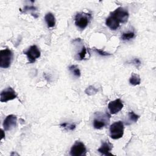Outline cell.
Instances as JSON below:
<instances>
[{
    "label": "cell",
    "mask_w": 156,
    "mask_h": 156,
    "mask_svg": "<svg viewBox=\"0 0 156 156\" xmlns=\"http://www.w3.org/2000/svg\"><path fill=\"white\" fill-rule=\"evenodd\" d=\"M92 18L90 13L80 12L76 14L74 18L75 25L80 29H84L88 26Z\"/></svg>",
    "instance_id": "1"
},
{
    "label": "cell",
    "mask_w": 156,
    "mask_h": 156,
    "mask_svg": "<svg viewBox=\"0 0 156 156\" xmlns=\"http://www.w3.org/2000/svg\"><path fill=\"white\" fill-rule=\"evenodd\" d=\"M124 134V124L118 121L113 122L110 127V136L113 140L121 138Z\"/></svg>",
    "instance_id": "2"
},
{
    "label": "cell",
    "mask_w": 156,
    "mask_h": 156,
    "mask_svg": "<svg viewBox=\"0 0 156 156\" xmlns=\"http://www.w3.org/2000/svg\"><path fill=\"white\" fill-rule=\"evenodd\" d=\"M13 58L12 51L7 48L0 51V67L7 68L10 66Z\"/></svg>",
    "instance_id": "3"
},
{
    "label": "cell",
    "mask_w": 156,
    "mask_h": 156,
    "mask_svg": "<svg viewBox=\"0 0 156 156\" xmlns=\"http://www.w3.org/2000/svg\"><path fill=\"white\" fill-rule=\"evenodd\" d=\"M87 149L85 144L80 141H76L70 149V155L72 156L85 155Z\"/></svg>",
    "instance_id": "4"
},
{
    "label": "cell",
    "mask_w": 156,
    "mask_h": 156,
    "mask_svg": "<svg viewBox=\"0 0 156 156\" xmlns=\"http://www.w3.org/2000/svg\"><path fill=\"white\" fill-rule=\"evenodd\" d=\"M110 15L113 16L120 23H126L129 16L128 11L121 7L115 9L110 13Z\"/></svg>",
    "instance_id": "5"
},
{
    "label": "cell",
    "mask_w": 156,
    "mask_h": 156,
    "mask_svg": "<svg viewBox=\"0 0 156 156\" xmlns=\"http://www.w3.org/2000/svg\"><path fill=\"white\" fill-rule=\"evenodd\" d=\"M24 54L26 55L29 62L30 63H34L37 58L40 57L41 55V52L35 44L30 46V48L26 51H25Z\"/></svg>",
    "instance_id": "6"
},
{
    "label": "cell",
    "mask_w": 156,
    "mask_h": 156,
    "mask_svg": "<svg viewBox=\"0 0 156 156\" xmlns=\"http://www.w3.org/2000/svg\"><path fill=\"white\" fill-rule=\"evenodd\" d=\"M17 97L15 91L10 87L3 90L0 94V101L1 102H7L13 100Z\"/></svg>",
    "instance_id": "7"
},
{
    "label": "cell",
    "mask_w": 156,
    "mask_h": 156,
    "mask_svg": "<svg viewBox=\"0 0 156 156\" xmlns=\"http://www.w3.org/2000/svg\"><path fill=\"white\" fill-rule=\"evenodd\" d=\"M101 117L102 118H100V116L99 115L94 119L93 127L94 129H101L108 124L110 115L106 113L103 116H101Z\"/></svg>",
    "instance_id": "8"
},
{
    "label": "cell",
    "mask_w": 156,
    "mask_h": 156,
    "mask_svg": "<svg viewBox=\"0 0 156 156\" xmlns=\"http://www.w3.org/2000/svg\"><path fill=\"white\" fill-rule=\"evenodd\" d=\"M17 118L14 115H8L4 120L3 128L5 131H9L15 127L16 125Z\"/></svg>",
    "instance_id": "9"
},
{
    "label": "cell",
    "mask_w": 156,
    "mask_h": 156,
    "mask_svg": "<svg viewBox=\"0 0 156 156\" xmlns=\"http://www.w3.org/2000/svg\"><path fill=\"white\" fill-rule=\"evenodd\" d=\"M123 103L120 99H116L111 101L108 104V108L110 114L114 115L118 113L123 108Z\"/></svg>",
    "instance_id": "10"
},
{
    "label": "cell",
    "mask_w": 156,
    "mask_h": 156,
    "mask_svg": "<svg viewBox=\"0 0 156 156\" xmlns=\"http://www.w3.org/2000/svg\"><path fill=\"white\" fill-rule=\"evenodd\" d=\"M113 144L108 141H105L102 143L101 147L98 149V151L100 152L102 155H113V154L110 152L112 150Z\"/></svg>",
    "instance_id": "11"
},
{
    "label": "cell",
    "mask_w": 156,
    "mask_h": 156,
    "mask_svg": "<svg viewBox=\"0 0 156 156\" xmlns=\"http://www.w3.org/2000/svg\"><path fill=\"white\" fill-rule=\"evenodd\" d=\"M105 24L112 30H116L119 27L120 23L112 15L105 20Z\"/></svg>",
    "instance_id": "12"
},
{
    "label": "cell",
    "mask_w": 156,
    "mask_h": 156,
    "mask_svg": "<svg viewBox=\"0 0 156 156\" xmlns=\"http://www.w3.org/2000/svg\"><path fill=\"white\" fill-rule=\"evenodd\" d=\"M44 20L48 28L53 27L55 24V18L53 13L48 12L45 15Z\"/></svg>",
    "instance_id": "13"
},
{
    "label": "cell",
    "mask_w": 156,
    "mask_h": 156,
    "mask_svg": "<svg viewBox=\"0 0 156 156\" xmlns=\"http://www.w3.org/2000/svg\"><path fill=\"white\" fill-rule=\"evenodd\" d=\"M129 83L130 85L136 86L140 85L141 83V79L138 74L135 73H132L131 76L129 79Z\"/></svg>",
    "instance_id": "14"
},
{
    "label": "cell",
    "mask_w": 156,
    "mask_h": 156,
    "mask_svg": "<svg viewBox=\"0 0 156 156\" xmlns=\"http://www.w3.org/2000/svg\"><path fill=\"white\" fill-rule=\"evenodd\" d=\"M68 69L71 72V73L76 77H79L81 75L80 71L77 66L75 65H71L68 67Z\"/></svg>",
    "instance_id": "15"
},
{
    "label": "cell",
    "mask_w": 156,
    "mask_h": 156,
    "mask_svg": "<svg viewBox=\"0 0 156 156\" xmlns=\"http://www.w3.org/2000/svg\"><path fill=\"white\" fill-rule=\"evenodd\" d=\"M134 37H135V32L133 31H130V32L122 33L121 35V39L123 41H128L133 38Z\"/></svg>",
    "instance_id": "16"
},
{
    "label": "cell",
    "mask_w": 156,
    "mask_h": 156,
    "mask_svg": "<svg viewBox=\"0 0 156 156\" xmlns=\"http://www.w3.org/2000/svg\"><path fill=\"white\" fill-rule=\"evenodd\" d=\"M128 116H129V121L130 122H136L139 118H140V116L136 115V113H135L133 112H130L128 114Z\"/></svg>",
    "instance_id": "17"
},
{
    "label": "cell",
    "mask_w": 156,
    "mask_h": 156,
    "mask_svg": "<svg viewBox=\"0 0 156 156\" xmlns=\"http://www.w3.org/2000/svg\"><path fill=\"white\" fill-rule=\"evenodd\" d=\"M60 126L63 128H64L65 129L67 130H74L76 128V125L74 124H69V123H67V122H64V123H62L60 124Z\"/></svg>",
    "instance_id": "18"
},
{
    "label": "cell",
    "mask_w": 156,
    "mask_h": 156,
    "mask_svg": "<svg viewBox=\"0 0 156 156\" xmlns=\"http://www.w3.org/2000/svg\"><path fill=\"white\" fill-rule=\"evenodd\" d=\"M97 92H98V90L96 88H94L93 86H91V85L87 87L86 88V90H85V93L89 96L96 94Z\"/></svg>",
    "instance_id": "19"
},
{
    "label": "cell",
    "mask_w": 156,
    "mask_h": 156,
    "mask_svg": "<svg viewBox=\"0 0 156 156\" xmlns=\"http://www.w3.org/2000/svg\"><path fill=\"white\" fill-rule=\"evenodd\" d=\"M86 54H87V49L84 46H83L82 48V49L77 54V55H78L77 58L80 60H82L85 58Z\"/></svg>",
    "instance_id": "20"
},
{
    "label": "cell",
    "mask_w": 156,
    "mask_h": 156,
    "mask_svg": "<svg viewBox=\"0 0 156 156\" xmlns=\"http://www.w3.org/2000/svg\"><path fill=\"white\" fill-rule=\"evenodd\" d=\"M93 51L96 52L97 54H98L99 55H101V56H108V55H110L111 54H109L102 49H97V48H93Z\"/></svg>",
    "instance_id": "21"
},
{
    "label": "cell",
    "mask_w": 156,
    "mask_h": 156,
    "mask_svg": "<svg viewBox=\"0 0 156 156\" xmlns=\"http://www.w3.org/2000/svg\"><path fill=\"white\" fill-rule=\"evenodd\" d=\"M37 10V8L33 5H31V6H28V5H26L24 7V9H23V12H26L27 11H29V10H32V11H35Z\"/></svg>",
    "instance_id": "22"
},
{
    "label": "cell",
    "mask_w": 156,
    "mask_h": 156,
    "mask_svg": "<svg viewBox=\"0 0 156 156\" xmlns=\"http://www.w3.org/2000/svg\"><path fill=\"white\" fill-rule=\"evenodd\" d=\"M131 62L136 66H138L141 64V62L138 58H134L132 61H131Z\"/></svg>",
    "instance_id": "23"
},
{
    "label": "cell",
    "mask_w": 156,
    "mask_h": 156,
    "mask_svg": "<svg viewBox=\"0 0 156 156\" xmlns=\"http://www.w3.org/2000/svg\"><path fill=\"white\" fill-rule=\"evenodd\" d=\"M4 130H1V133H2V135H1V139L4 138V136H5V133H4Z\"/></svg>",
    "instance_id": "24"
}]
</instances>
